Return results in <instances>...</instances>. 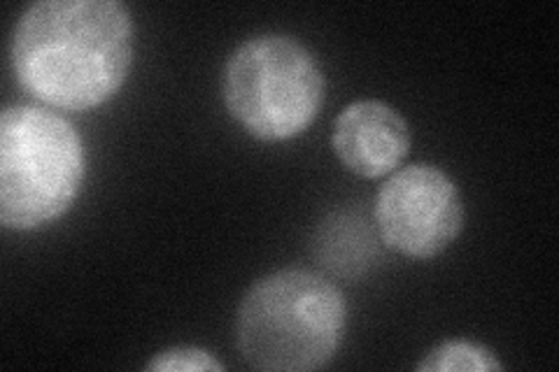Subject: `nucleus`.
I'll return each instance as SVG.
<instances>
[{
  "instance_id": "obj_1",
  "label": "nucleus",
  "mask_w": 559,
  "mask_h": 372,
  "mask_svg": "<svg viewBox=\"0 0 559 372\" xmlns=\"http://www.w3.org/2000/svg\"><path fill=\"white\" fill-rule=\"evenodd\" d=\"M131 63L133 20L119 0H40L14 26V75L51 108H98L127 82Z\"/></svg>"
},
{
  "instance_id": "obj_2",
  "label": "nucleus",
  "mask_w": 559,
  "mask_h": 372,
  "mask_svg": "<svg viewBox=\"0 0 559 372\" xmlns=\"http://www.w3.org/2000/svg\"><path fill=\"white\" fill-rule=\"evenodd\" d=\"M347 308L336 285L306 268L257 279L236 314L242 361L266 372L320 370L345 338Z\"/></svg>"
},
{
  "instance_id": "obj_3",
  "label": "nucleus",
  "mask_w": 559,
  "mask_h": 372,
  "mask_svg": "<svg viewBox=\"0 0 559 372\" xmlns=\"http://www.w3.org/2000/svg\"><path fill=\"white\" fill-rule=\"evenodd\" d=\"M84 180L78 129L55 110L10 105L0 117V224L31 230L59 219Z\"/></svg>"
},
{
  "instance_id": "obj_4",
  "label": "nucleus",
  "mask_w": 559,
  "mask_h": 372,
  "mask_svg": "<svg viewBox=\"0 0 559 372\" xmlns=\"http://www.w3.org/2000/svg\"><path fill=\"white\" fill-rule=\"evenodd\" d=\"M222 96L229 115L264 143L301 135L324 103V75L289 35L266 33L236 47L224 65Z\"/></svg>"
},
{
  "instance_id": "obj_5",
  "label": "nucleus",
  "mask_w": 559,
  "mask_h": 372,
  "mask_svg": "<svg viewBox=\"0 0 559 372\" xmlns=\"http://www.w3.org/2000/svg\"><path fill=\"white\" fill-rule=\"evenodd\" d=\"M382 242L408 259H433L460 238L464 203L452 177L429 164L394 170L376 199Z\"/></svg>"
},
{
  "instance_id": "obj_6",
  "label": "nucleus",
  "mask_w": 559,
  "mask_h": 372,
  "mask_svg": "<svg viewBox=\"0 0 559 372\" xmlns=\"http://www.w3.org/2000/svg\"><path fill=\"white\" fill-rule=\"evenodd\" d=\"M411 143L408 121L390 103L376 98L345 105L331 133L338 161L366 180L394 172L408 156Z\"/></svg>"
},
{
  "instance_id": "obj_7",
  "label": "nucleus",
  "mask_w": 559,
  "mask_h": 372,
  "mask_svg": "<svg viewBox=\"0 0 559 372\" xmlns=\"http://www.w3.org/2000/svg\"><path fill=\"white\" fill-rule=\"evenodd\" d=\"M419 372H489L503 370L497 353L474 340H445L425 353Z\"/></svg>"
},
{
  "instance_id": "obj_8",
  "label": "nucleus",
  "mask_w": 559,
  "mask_h": 372,
  "mask_svg": "<svg viewBox=\"0 0 559 372\" xmlns=\"http://www.w3.org/2000/svg\"><path fill=\"white\" fill-rule=\"evenodd\" d=\"M145 370L154 372H219L224 365L213 357V353L201 347H170L156 353L147 361Z\"/></svg>"
}]
</instances>
